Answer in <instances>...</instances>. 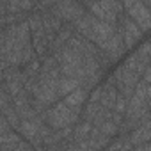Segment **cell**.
Wrapping results in <instances>:
<instances>
[{
  "label": "cell",
  "mask_w": 151,
  "mask_h": 151,
  "mask_svg": "<svg viewBox=\"0 0 151 151\" xmlns=\"http://www.w3.org/2000/svg\"><path fill=\"white\" fill-rule=\"evenodd\" d=\"M45 117H46V121H48V124L52 128L59 130V128H64V126H69L71 123H75V121H77V117H78V114H77V110H75V109H69L62 101V103L55 105L53 109L46 110L45 112Z\"/></svg>",
  "instance_id": "1"
},
{
  "label": "cell",
  "mask_w": 151,
  "mask_h": 151,
  "mask_svg": "<svg viewBox=\"0 0 151 151\" xmlns=\"http://www.w3.org/2000/svg\"><path fill=\"white\" fill-rule=\"evenodd\" d=\"M123 6L126 9V13L130 14V18L137 23V27L146 32L149 29V9L146 6H142L139 0H123Z\"/></svg>",
  "instance_id": "2"
},
{
  "label": "cell",
  "mask_w": 151,
  "mask_h": 151,
  "mask_svg": "<svg viewBox=\"0 0 151 151\" xmlns=\"http://www.w3.org/2000/svg\"><path fill=\"white\" fill-rule=\"evenodd\" d=\"M53 14L60 20H71L75 22L77 18H80L84 13L82 9L73 2V0H60V2H57L53 6Z\"/></svg>",
  "instance_id": "3"
},
{
  "label": "cell",
  "mask_w": 151,
  "mask_h": 151,
  "mask_svg": "<svg viewBox=\"0 0 151 151\" xmlns=\"http://www.w3.org/2000/svg\"><path fill=\"white\" fill-rule=\"evenodd\" d=\"M140 36H142V30L137 27V23L133 20H124V23H123V34H121V37L124 41V46L132 48L140 39Z\"/></svg>",
  "instance_id": "4"
},
{
  "label": "cell",
  "mask_w": 151,
  "mask_h": 151,
  "mask_svg": "<svg viewBox=\"0 0 151 151\" xmlns=\"http://www.w3.org/2000/svg\"><path fill=\"white\" fill-rule=\"evenodd\" d=\"M149 137H151V126H149V121L146 119V121H142L140 126H137V128L132 132V135H130V142H132V146L135 147V146L140 144V142H147Z\"/></svg>",
  "instance_id": "5"
},
{
  "label": "cell",
  "mask_w": 151,
  "mask_h": 151,
  "mask_svg": "<svg viewBox=\"0 0 151 151\" xmlns=\"http://www.w3.org/2000/svg\"><path fill=\"white\" fill-rule=\"evenodd\" d=\"M116 98H117V89L114 87V84H107L103 89H101V94H100V105L112 110L114 109V103H116Z\"/></svg>",
  "instance_id": "6"
},
{
  "label": "cell",
  "mask_w": 151,
  "mask_h": 151,
  "mask_svg": "<svg viewBox=\"0 0 151 151\" xmlns=\"http://www.w3.org/2000/svg\"><path fill=\"white\" fill-rule=\"evenodd\" d=\"M39 121L37 119H23V121H20V126H18V132L25 137V139H32V137H36V135H39L37 132H39Z\"/></svg>",
  "instance_id": "7"
},
{
  "label": "cell",
  "mask_w": 151,
  "mask_h": 151,
  "mask_svg": "<svg viewBox=\"0 0 151 151\" xmlns=\"http://www.w3.org/2000/svg\"><path fill=\"white\" fill-rule=\"evenodd\" d=\"M86 94H87V91L86 89H80V86L75 89V91H71L69 94H66V100H64V103L69 107V109H75L77 110L82 103H84V100H86Z\"/></svg>",
  "instance_id": "8"
},
{
  "label": "cell",
  "mask_w": 151,
  "mask_h": 151,
  "mask_svg": "<svg viewBox=\"0 0 151 151\" xmlns=\"http://www.w3.org/2000/svg\"><path fill=\"white\" fill-rule=\"evenodd\" d=\"M78 86H80V80L73 78V77H62V78L57 80V93L62 94V96H66L71 91H75Z\"/></svg>",
  "instance_id": "9"
},
{
  "label": "cell",
  "mask_w": 151,
  "mask_h": 151,
  "mask_svg": "<svg viewBox=\"0 0 151 151\" xmlns=\"http://www.w3.org/2000/svg\"><path fill=\"white\" fill-rule=\"evenodd\" d=\"M98 130H100L103 135H107V137H114V135L117 133V130H119V124H116V123L109 117V119H105V121H101V123L98 124Z\"/></svg>",
  "instance_id": "10"
},
{
  "label": "cell",
  "mask_w": 151,
  "mask_h": 151,
  "mask_svg": "<svg viewBox=\"0 0 151 151\" xmlns=\"http://www.w3.org/2000/svg\"><path fill=\"white\" fill-rule=\"evenodd\" d=\"M91 121H86V123H82L80 126H77V130H75V139H78V140H82V139H87V135H89V132H91Z\"/></svg>",
  "instance_id": "11"
},
{
  "label": "cell",
  "mask_w": 151,
  "mask_h": 151,
  "mask_svg": "<svg viewBox=\"0 0 151 151\" xmlns=\"http://www.w3.org/2000/svg\"><path fill=\"white\" fill-rule=\"evenodd\" d=\"M37 71H39V62L37 60H30L29 68L25 69V77L27 78H34V77H37Z\"/></svg>",
  "instance_id": "12"
},
{
  "label": "cell",
  "mask_w": 151,
  "mask_h": 151,
  "mask_svg": "<svg viewBox=\"0 0 151 151\" xmlns=\"http://www.w3.org/2000/svg\"><path fill=\"white\" fill-rule=\"evenodd\" d=\"M126 105H128L126 98H124V96H117V98H116V103H114V110H116L117 114H124V112H126Z\"/></svg>",
  "instance_id": "13"
},
{
  "label": "cell",
  "mask_w": 151,
  "mask_h": 151,
  "mask_svg": "<svg viewBox=\"0 0 151 151\" xmlns=\"http://www.w3.org/2000/svg\"><path fill=\"white\" fill-rule=\"evenodd\" d=\"M9 123H7V119H6V116H0V135L2 133H6V132H9Z\"/></svg>",
  "instance_id": "14"
},
{
  "label": "cell",
  "mask_w": 151,
  "mask_h": 151,
  "mask_svg": "<svg viewBox=\"0 0 151 151\" xmlns=\"http://www.w3.org/2000/svg\"><path fill=\"white\" fill-rule=\"evenodd\" d=\"M100 94H101V87L94 89V93L91 94V101H93V103H94V101H98V100H100Z\"/></svg>",
  "instance_id": "15"
},
{
  "label": "cell",
  "mask_w": 151,
  "mask_h": 151,
  "mask_svg": "<svg viewBox=\"0 0 151 151\" xmlns=\"http://www.w3.org/2000/svg\"><path fill=\"white\" fill-rule=\"evenodd\" d=\"M57 2H60V0H43V6H55Z\"/></svg>",
  "instance_id": "16"
},
{
  "label": "cell",
  "mask_w": 151,
  "mask_h": 151,
  "mask_svg": "<svg viewBox=\"0 0 151 151\" xmlns=\"http://www.w3.org/2000/svg\"><path fill=\"white\" fill-rule=\"evenodd\" d=\"M139 2H140V4H142V6H146V7H147V9H149V0H139Z\"/></svg>",
  "instance_id": "17"
},
{
  "label": "cell",
  "mask_w": 151,
  "mask_h": 151,
  "mask_svg": "<svg viewBox=\"0 0 151 151\" xmlns=\"http://www.w3.org/2000/svg\"><path fill=\"white\" fill-rule=\"evenodd\" d=\"M0 2H2V4H4V2H6V0H0Z\"/></svg>",
  "instance_id": "18"
},
{
  "label": "cell",
  "mask_w": 151,
  "mask_h": 151,
  "mask_svg": "<svg viewBox=\"0 0 151 151\" xmlns=\"http://www.w3.org/2000/svg\"><path fill=\"white\" fill-rule=\"evenodd\" d=\"M87 2H93V0H87Z\"/></svg>",
  "instance_id": "19"
}]
</instances>
